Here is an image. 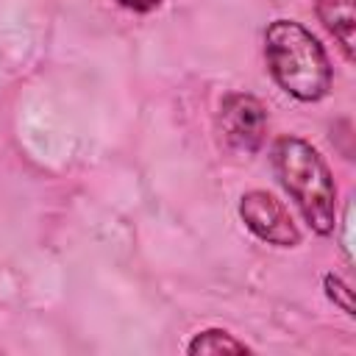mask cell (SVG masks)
I'll return each instance as SVG.
<instances>
[{
	"mask_svg": "<svg viewBox=\"0 0 356 356\" xmlns=\"http://www.w3.org/2000/svg\"><path fill=\"white\" fill-rule=\"evenodd\" d=\"M317 17L328 28V33L339 42L345 58L353 61V39H356L353 0H317Z\"/></svg>",
	"mask_w": 356,
	"mask_h": 356,
	"instance_id": "cell-5",
	"label": "cell"
},
{
	"mask_svg": "<svg viewBox=\"0 0 356 356\" xmlns=\"http://www.w3.org/2000/svg\"><path fill=\"white\" fill-rule=\"evenodd\" d=\"M273 167L281 186L309 222V228L320 236L334 234L337 184L317 147H312L300 136H281L273 147Z\"/></svg>",
	"mask_w": 356,
	"mask_h": 356,
	"instance_id": "cell-2",
	"label": "cell"
},
{
	"mask_svg": "<svg viewBox=\"0 0 356 356\" xmlns=\"http://www.w3.org/2000/svg\"><path fill=\"white\" fill-rule=\"evenodd\" d=\"M217 134L220 142L239 156H250L264 145L267 136V108L242 92H231L220 103L217 114Z\"/></svg>",
	"mask_w": 356,
	"mask_h": 356,
	"instance_id": "cell-3",
	"label": "cell"
},
{
	"mask_svg": "<svg viewBox=\"0 0 356 356\" xmlns=\"http://www.w3.org/2000/svg\"><path fill=\"white\" fill-rule=\"evenodd\" d=\"M189 353H225V350H234V353H248L250 348L236 339L234 334L222 331V328H209V331H200L192 337V342L186 345Z\"/></svg>",
	"mask_w": 356,
	"mask_h": 356,
	"instance_id": "cell-6",
	"label": "cell"
},
{
	"mask_svg": "<svg viewBox=\"0 0 356 356\" xmlns=\"http://www.w3.org/2000/svg\"><path fill=\"white\" fill-rule=\"evenodd\" d=\"M323 284H325V295H328L345 314H353V292H350V286H348L342 278H337L334 273H328V275L323 278Z\"/></svg>",
	"mask_w": 356,
	"mask_h": 356,
	"instance_id": "cell-7",
	"label": "cell"
},
{
	"mask_svg": "<svg viewBox=\"0 0 356 356\" xmlns=\"http://www.w3.org/2000/svg\"><path fill=\"white\" fill-rule=\"evenodd\" d=\"M242 222L267 245L275 248H295L300 242V231L289 214V209L270 192L253 189L239 200Z\"/></svg>",
	"mask_w": 356,
	"mask_h": 356,
	"instance_id": "cell-4",
	"label": "cell"
},
{
	"mask_svg": "<svg viewBox=\"0 0 356 356\" xmlns=\"http://www.w3.org/2000/svg\"><path fill=\"white\" fill-rule=\"evenodd\" d=\"M264 56L275 83L303 103H317L331 92V64L312 31L295 19H275L264 33Z\"/></svg>",
	"mask_w": 356,
	"mask_h": 356,
	"instance_id": "cell-1",
	"label": "cell"
},
{
	"mask_svg": "<svg viewBox=\"0 0 356 356\" xmlns=\"http://www.w3.org/2000/svg\"><path fill=\"white\" fill-rule=\"evenodd\" d=\"M114 3L128 11H136V14H145V11H153L161 6V0H114Z\"/></svg>",
	"mask_w": 356,
	"mask_h": 356,
	"instance_id": "cell-8",
	"label": "cell"
}]
</instances>
